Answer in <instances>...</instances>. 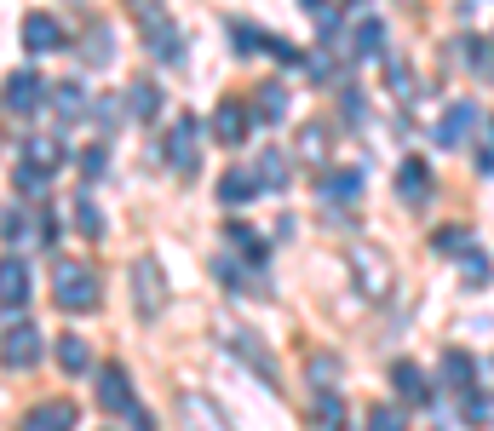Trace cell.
<instances>
[{"label": "cell", "mask_w": 494, "mask_h": 431, "mask_svg": "<svg viewBox=\"0 0 494 431\" xmlns=\"http://www.w3.org/2000/svg\"><path fill=\"white\" fill-rule=\"evenodd\" d=\"M52 299L64 316H87L98 311V276H92V265H81V259H58L52 265Z\"/></svg>", "instance_id": "cell-1"}, {"label": "cell", "mask_w": 494, "mask_h": 431, "mask_svg": "<svg viewBox=\"0 0 494 431\" xmlns=\"http://www.w3.org/2000/svg\"><path fill=\"white\" fill-rule=\"evenodd\" d=\"M98 408L104 414H121L127 426H150V414H144V403L133 397V380H127V368H98Z\"/></svg>", "instance_id": "cell-2"}, {"label": "cell", "mask_w": 494, "mask_h": 431, "mask_svg": "<svg viewBox=\"0 0 494 431\" xmlns=\"http://www.w3.org/2000/svg\"><path fill=\"white\" fill-rule=\"evenodd\" d=\"M345 265H351V276H357V288L368 299H385L391 294V259H385L374 242H351L345 248Z\"/></svg>", "instance_id": "cell-3"}, {"label": "cell", "mask_w": 494, "mask_h": 431, "mask_svg": "<svg viewBox=\"0 0 494 431\" xmlns=\"http://www.w3.org/2000/svg\"><path fill=\"white\" fill-rule=\"evenodd\" d=\"M224 345L236 351V357H242L247 368H259V380H265L270 391L282 386V368H276V357H270V345L259 340V334H247V328H224Z\"/></svg>", "instance_id": "cell-4"}, {"label": "cell", "mask_w": 494, "mask_h": 431, "mask_svg": "<svg viewBox=\"0 0 494 431\" xmlns=\"http://www.w3.org/2000/svg\"><path fill=\"white\" fill-rule=\"evenodd\" d=\"M167 161H173V173H184V179L196 173V161H202V121L196 115L173 121V133H167Z\"/></svg>", "instance_id": "cell-5"}, {"label": "cell", "mask_w": 494, "mask_h": 431, "mask_svg": "<svg viewBox=\"0 0 494 431\" xmlns=\"http://www.w3.org/2000/svg\"><path fill=\"white\" fill-rule=\"evenodd\" d=\"M247 133H253V104L219 98V110H213V138H219L224 150H236V144H247Z\"/></svg>", "instance_id": "cell-6"}, {"label": "cell", "mask_w": 494, "mask_h": 431, "mask_svg": "<svg viewBox=\"0 0 494 431\" xmlns=\"http://www.w3.org/2000/svg\"><path fill=\"white\" fill-rule=\"evenodd\" d=\"M18 41H23V52H58V46H69L64 23H58L52 12H23V23H18Z\"/></svg>", "instance_id": "cell-7"}, {"label": "cell", "mask_w": 494, "mask_h": 431, "mask_svg": "<svg viewBox=\"0 0 494 431\" xmlns=\"http://www.w3.org/2000/svg\"><path fill=\"white\" fill-rule=\"evenodd\" d=\"M41 362V328L35 322H6V368L18 374V368H35Z\"/></svg>", "instance_id": "cell-8"}, {"label": "cell", "mask_w": 494, "mask_h": 431, "mask_svg": "<svg viewBox=\"0 0 494 431\" xmlns=\"http://www.w3.org/2000/svg\"><path fill=\"white\" fill-rule=\"evenodd\" d=\"M133 288H138V316H156L161 311V299H167V282H161V265L156 259H138L133 265Z\"/></svg>", "instance_id": "cell-9"}, {"label": "cell", "mask_w": 494, "mask_h": 431, "mask_svg": "<svg viewBox=\"0 0 494 431\" xmlns=\"http://www.w3.org/2000/svg\"><path fill=\"white\" fill-rule=\"evenodd\" d=\"M316 196L328 207H351L362 196V173L357 167H328V173H322V184H316Z\"/></svg>", "instance_id": "cell-10"}, {"label": "cell", "mask_w": 494, "mask_h": 431, "mask_svg": "<svg viewBox=\"0 0 494 431\" xmlns=\"http://www.w3.org/2000/svg\"><path fill=\"white\" fill-rule=\"evenodd\" d=\"M144 41L156 46L167 64H178V58H184V41H178V29H173V18H167L161 6H150V12H144Z\"/></svg>", "instance_id": "cell-11"}, {"label": "cell", "mask_w": 494, "mask_h": 431, "mask_svg": "<svg viewBox=\"0 0 494 431\" xmlns=\"http://www.w3.org/2000/svg\"><path fill=\"white\" fill-rule=\"evenodd\" d=\"M0 305H6L12 316L29 305V265H23L18 253H6V265H0Z\"/></svg>", "instance_id": "cell-12"}, {"label": "cell", "mask_w": 494, "mask_h": 431, "mask_svg": "<svg viewBox=\"0 0 494 431\" xmlns=\"http://www.w3.org/2000/svg\"><path fill=\"white\" fill-rule=\"evenodd\" d=\"M41 98H46V87H41L35 69H18V75L6 81V110H12V115H35Z\"/></svg>", "instance_id": "cell-13"}, {"label": "cell", "mask_w": 494, "mask_h": 431, "mask_svg": "<svg viewBox=\"0 0 494 431\" xmlns=\"http://www.w3.org/2000/svg\"><path fill=\"white\" fill-rule=\"evenodd\" d=\"M259 190H265V179H259V167H253V173H247V167H230V173L219 179V202H224V207H247V202H253Z\"/></svg>", "instance_id": "cell-14"}, {"label": "cell", "mask_w": 494, "mask_h": 431, "mask_svg": "<svg viewBox=\"0 0 494 431\" xmlns=\"http://www.w3.org/2000/svg\"><path fill=\"white\" fill-rule=\"evenodd\" d=\"M397 196H403L408 207H420L425 196H431V167H425L420 156H408L403 167H397Z\"/></svg>", "instance_id": "cell-15"}, {"label": "cell", "mask_w": 494, "mask_h": 431, "mask_svg": "<svg viewBox=\"0 0 494 431\" xmlns=\"http://www.w3.org/2000/svg\"><path fill=\"white\" fill-rule=\"evenodd\" d=\"M471 121H477V104H466V98H454V104H449V115L437 121V150H454L460 138L471 133Z\"/></svg>", "instance_id": "cell-16"}, {"label": "cell", "mask_w": 494, "mask_h": 431, "mask_svg": "<svg viewBox=\"0 0 494 431\" xmlns=\"http://www.w3.org/2000/svg\"><path fill=\"white\" fill-rule=\"evenodd\" d=\"M58 426H75V403H69V397L35 403V408L23 414V431H58Z\"/></svg>", "instance_id": "cell-17"}, {"label": "cell", "mask_w": 494, "mask_h": 431, "mask_svg": "<svg viewBox=\"0 0 494 431\" xmlns=\"http://www.w3.org/2000/svg\"><path fill=\"white\" fill-rule=\"evenodd\" d=\"M443 386H449L454 397L477 391V362H471V351H443Z\"/></svg>", "instance_id": "cell-18"}, {"label": "cell", "mask_w": 494, "mask_h": 431, "mask_svg": "<svg viewBox=\"0 0 494 431\" xmlns=\"http://www.w3.org/2000/svg\"><path fill=\"white\" fill-rule=\"evenodd\" d=\"M391 386H397V397H403V403H431V386H425V374L414 362H391Z\"/></svg>", "instance_id": "cell-19"}, {"label": "cell", "mask_w": 494, "mask_h": 431, "mask_svg": "<svg viewBox=\"0 0 494 431\" xmlns=\"http://www.w3.org/2000/svg\"><path fill=\"white\" fill-rule=\"evenodd\" d=\"M293 150H299V161L322 167V161H328V127H322V121H305V127H299V144H293Z\"/></svg>", "instance_id": "cell-20"}, {"label": "cell", "mask_w": 494, "mask_h": 431, "mask_svg": "<svg viewBox=\"0 0 494 431\" xmlns=\"http://www.w3.org/2000/svg\"><path fill=\"white\" fill-rule=\"evenodd\" d=\"M259 179H265V190H288V179H293L288 150H259Z\"/></svg>", "instance_id": "cell-21"}, {"label": "cell", "mask_w": 494, "mask_h": 431, "mask_svg": "<svg viewBox=\"0 0 494 431\" xmlns=\"http://www.w3.org/2000/svg\"><path fill=\"white\" fill-rule=\"evenodd\" d=\"M23 161H35L41 173H58V167H64V144H58V138H29Z\"/></svg>", "instance_id": "cell-22"}, {"label": "cell", "mask_w": 494, "mask_h": 431, "mask_svg": "<svg viewBox=\"0 0 494 431\" xmlns=\"http://www.w3.org/2000/svg\"><path fill=\"white\" fill-rule=\"evenodd\" d=\"M380 46H385V23H380V18H362V23H357V41H351L357 64H368V58H380Z\"/></svg>", "instance_id": "cell-23"}, {"label": "cell", "mask_w": 494, "mask_h": 431, "mask_svg": "<svg viewBox=\"0 0 494 431\" xmlns=\"http://www.w3.org/2000/svg\"><path fill=\"white\" fill-rule=\"evenodd\" d=\"M259 121H270V127H276V121H288V87L282 81L259 87Z\"/></svg>", "instance_id": "cell-24"}, {"label": "cell", "mask_w": 494, "mask_h": 431, "mask_svg": "<svg viewBox=\"0 0 494 431\" xmlns=\"http://www.w3.org/2000/svg\"><path fill=\"white\" fill-rule=\"evenodd\" d=\"M58 368H64V374H81V368H92V351H87L81 334H64V340H58Z\"/></svg>", "instance_id": "cell-25"}, {"label": "cell", "mask_w": 494, "mask_h": 431, "mask_svg": "<svg viewBox=\"0 0 494 431\" xmlns=\"http://www.w3.org/2000/svg\"><path fill=\"white\" fill-rule=\"evenodd\" d=\"M466 248H471V230H466V225H443V230H431V253L460 259Z\"/></svg>", "instance_id": "cell-26"}, {"label": "cell", "mask_w": 494, "mask_h": 431, "mask_svg": "<svg viewBox=\"0 0 494 431\" xmlns=\"http://www.w3.org/2000/svg\"><path fill=\"white\" fill-rule=\"evenodd\" d=\"M224 242H230V248H236L242 259L265 265V236H259V230H247V225H230V230H224Z\"/></svg>", "instance_id": "cell-27"}, {"label": "cell", "mask_w": 494, "mask_h": 431, "mask_svg": "<svg viewBox=\"0 0 494 431\" xmlns=\"http://www.w3.org/2000/svg\"><path fill=\"white\" fill-rule=\"evenodd\" d=\"M52 98H58V115H64V121H81V115H92V110H87V92L75 87V81H64V87L52 92Z\"/></svg>", "instance_id": "cell-28"}, {"label": "cell", "mask_w": 494, "mask_h": 431, "mask_svg": "<svg viewBox=\"0 0 494 431\" xmlns=\"http://www.w3.org/2000/svg\"><path fill=\"white\" fill-rule=\"evenodd\" d=\"M385 87H391L397 98H414V69H408V58H385Z\"/></svg>", "instance_id": "cell-29"}, {"label": "cell", "mask_w": 494, "mask_h": 431, "mask_svg": "<svg viewBox=\"0 0 494 431\" xmlns=\"http://www.w3.org/2000/svg\"><path fill=\"white\" fill-rule=\"evenodd\" d=\"M127 98H133V115H138V121H156V110H161L156 81H133V92H127Z\"/></svg>", "instance_id": "cell-30"}, {"label": "cell", "mask_w": 494, "mask_h": 431, "mask_svg": "<svg viewBox=\"0 0 494 431\" xmlns=\"http://www.w3.org/2000/svg\"><path fill=\"white\" fill-rule=\"evenodd\" d=\"M46 179H52V173H41L35 161H18V167H12V184H18V196H41Z\"/></svg>", "instance_id": "cell-31"}, {"label": "cell", "mask_w": 494, "mask_h": 431, "mask_svg": "<svg viewBox=\"0 0 494 431\" xmlns=\"http://www.w3.org/2000/svg\"><path fill=\"white\" fill-rule=\"evenodd\" d=\"M178 414H184V420H207V426H219V420H224V414L213 408V403H202L196 391H184V397H178Z\"/></svg>", "instance_id": "cell-32"}, {"label": "cell", "mask_w": 494, "mask_h": 431, "mask_svg": "<svg viewBox=\"0 0 494 431\" xmlns=\"http://www.w3.org/2000/svg\"><path fill=\"white\" fill-rule=\"evenodd\" d=\"M75 219H81V230L92 242L104 236V213H98V202H92V196H75Z\"/></svg>", "instance_id": "cell-33"}, {"label": "cell", "mask_w": 494, "mask_h": 431, "mask_svg": "<svg viewBox=\"0 0 494 431\" xmlns=\"http://www.w3.org/2000/svg\"><path fill=\"white\" fill-rule=\"evenodd\" d=\"M460 276H466V288H489V259L483 253H460Z\"/></svg>", "instance_id": "cell-34"}, {"label": "cell", "mask_w": 494, "mask_h": 431, "mask_svg": "<svg viewBox=\"0 0 494 431\" xmlns=\"http://www.w3.org/2000/svg\"><path fill=\"white\" fill-rule=\"evenodd\" d=\"M334 380H339V357H328V351L311 357V386L316 391H334Z\"/></svg>", "instance_id": "cell-35"}, {"label": "cell", "mask_w": 494, "mask_h": 431, "mask_svg": "<svg viewBox=\"0 0 494 431\" xmlns=\"http://www.w3.org/2000/svg\"><path fill=\"white\" fill-rule=\"evenodd\" d=\"M213 271H219L224 282H230V294H253V288H247V282H253V276H247V271L236 265V259H213Z\"/></svg>", "instance_id": "cell-36"}, {"label": "cell", "mask_w": 494, "mask_h": 431, "mask_svg": "<svg viewBox=\"0 0 494 431\" xmlns=\"http://www.w3.org/2000/svg\"><path fill=\"white\" fill-rule=\"evenodd\" d=\"M87 64H110V29L104 23H92V35H87Z\"/></svg>", "instance_id": "cell-37"}, {"label": "cell", "mask_w": 494, "mask_h": 431, "mask_svg": "<svg viewBox=\"0 0 494 431\" xmlns=\"http://www.w3.org/2000/svg\"><path fill=\"white\" fill-rule=\"evenodd\" d=\"M230 41H236L242 52H259V46H270L265 29H247V23H230Z\"/></svg>", "instance_id": "cell-38"}, {"label": "cell", "mask_w": 494, "mask_h": 431, "mask_svg": "<svg viewBox=\"0 0 494 431\" xmlns=\"http://www.w3.org/2000/svg\"><path fill=\"white\" fill-rule=\"evenodd\" d=\"M460 52H466L471 69H494V46L489 41H460Z\"/></svg>", "instance_id": "cell-39"}, {"label": "cell", "mask_w": 494, "mask_h": 431, "mask_svg": "<svg viewBox=\"0 0 494 431\" xmlns=\"http://www.w3.org/2000/svg\"><path fill=\"white\" fill-rule=\"evenodd\" d=\"M316 420L322 426H339V420H345V403H339L334 391H316Z\"/></svg>", "instance_id": "cell-40"}, {"label": "cell", "mask_w": 494, "mask_h": 431, "mask_svg": "<svg viewBox=\"0 0 494 431\" xmlns=\"http://www.w3.org/2000/svg\"><path fill=\"white\" fill-rule=\"evenodd\" d=\"M92 121H98V127H121V98H115V92L92 104Z\"/></svg>", "instance_id": "cell-41"}, {"label": "cell", "mask_w": 494, "mask_h": 431, "mask_svg": "<svg viewBox=\"0 0 494 431\" xmlns=\"http://www.w3.org/2000/svg\"><path fill=\"white\" fill-rule=\"evenodd\" d=\"M460 414H466V420L477 426V420H489L494 408H489V397H477V391H466V397H460Z\"/></svg>", "instance_id": "cell-42"}, {"label": "cell", "mask_w": 494, "mask_h": 431, "mask_svg": "<svg viewBox=\"0 0 494 431\" xmlns=\"http://www.w3.org/2000/svg\"><path fill=\"white\" fill-rule=\"evenodd\" d=\"M368 426H374V431H397V426H403V414H397V408H374V414H368Z\"/></svg>", "instance_id": "cell-43"}, {"label": "cell", "mask_w": 494, "mask_h": 431, "mask_svg": "<svg viewBox=\"0 0 494 431\" xmlns=\"http://www.w3.org/2000/svg\"><path fill=\"white\" fill-rule=\"evenodd\" d=\"M81 167H87V179H98V173H104V167H110V156H104V144H92V150H87V156H81Z\"/></svg>", "instance_id": "cell-44"}, {"label": "cell", "mask_w": 494, "mask_h": 431, "mask_svg": "<svg viewBox=\"0 0 494 431\" xmlns=\"http://www.w3.org/2000/svg\"><path fill=\"white\" fill-rule=\"evenodd\" d=\"M362 92H345V98H339V110H345V121H351V127H357V121H362Z\"/></svg>", "instance_id": "cell-45"}, {"label": "cell", "mask_w": 494, "mask_h": 431, "mask_svg": "<svg viewBox=\"0 0 494 431\" xmlns=\"http://www.w3.org/2000/svg\"><path fill=\"white\" fill-rule=\"evenodd\" d=\"M6 242H23V213L6 207Z\"/></svg>", "instance_id": "cell-46"}, {"label": "cell", "mask_w": 494, "mask_h": 431, "mask_svg": "<svg viewBox=\"0 0 494 431\" xmlns=\"http://www.w3.org/2000/svg\"><path fill=\"white\" fill-rule=\"evenodd\" d=\"M299 6H305V12H316V18H322V12H334V0H299Z\"/></svg>", "instance_id": "cell-47"}, {"label": "cell", "mask_w": 494, "mask_h": 431, "mask_svg": "<svg viewBox=\"0 0 494 431\" xmlns=\"http://www.w3.org/2000/svg\"><path fill=\"white\" fill-rule=\"evenodd\" d=\"M489 368H494V362H489Z\"/></svg>", "instance_id": "cell-48"}]
</instances>
